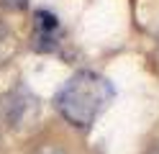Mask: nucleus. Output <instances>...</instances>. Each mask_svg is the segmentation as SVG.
<instances>
[{
  "mask_svg": "<svg viewBox=\"0 0 159 154\" xmlns=\"http://www.w3.org/2000/svg\"><path fill=\"white\" fill-rule=\"evenodd\" d=\"M49 154H59V152H49Z\"/></svg>",
  "mask_w": 159,
  "mask_h": 154,
  "instance_id": "4",
  "label": "nucleus"
},
{
  "mask_svg": "<svg viewBox=\"0 0 159 154\" xmlns=\"http://www.w3.org/2000/svg\"><path fill=\"white\" fill-rule=\"evenodd\" d=\"M111 98H113L111 82L100 77L98 72L82 69V72H75L64 82V87L59 90L57 108L72 126L87 128L98 118V113L108 105Z\"/></svg>",
  "mask_w": 159,
  "mask_h": 154,
  "instance_id": "1",
  "label": "nucleus"
},
{
  "mask_svg": "<svg viewBox=\"0 0 159 154\" xmlns=\"http://www.w3.org/2000/svg\"><path fill=\"white\" fill-rule=\"evenodd\" d=\"M26 3H28V0H0V5L11 8V10H21V8H26Z\"/></svg>",
  "mask_w": 159,
  "mask_h": 154,
  "instance_id": "3",
  "label": "nucleus"
},
{
  "mask_svg": "<svg viewBox=\"0 0 159 154\" xmlns=\"http://www.w3.org/2000/svg\"><path fill=\"white\" fill-rule=\"evenodd\" d=\"M34 39L39 49H54L57 39H59V18L52 13V10H36L34 16Z\"/></svg>",
  "mask_w": 159,
  "mask_h": 154,
  "instance_id": "2",
  "label": "nucleus"
}]
</instances>
